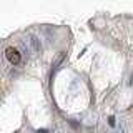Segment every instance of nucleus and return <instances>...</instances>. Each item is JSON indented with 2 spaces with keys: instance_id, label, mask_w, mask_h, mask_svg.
I'll list each match as a JSON object with an SVG mask.
<instances>
[{
  "instance_id": "f03ea898",
  "label": "nucleus",
  "mask_w": 133,
  "mask_h": 133,
  "mask_svg": "<svg viewBox=\"0 0 133 133\" xmlns=\"http://www.w3.org/2000/svg\"><path fill=\"white\" fill-rule=\"evenodd\" d=\"M28 42L32 43V47H33L35 52H42V45H40V42H38L37 37H28Z\"/></svg>"
},
{
  "instance_id": "f257e3e1",
  "label": "nucleus",
  "mask_w": 133,
  "mask_h": 133,
  "mask_svg": "<svg viewBox=\"0 0 133 133\" xmlns=\"http://www.w3.org/2000/svg\"><path fill=\"white\" fill-rule=\"evenodd\" d=\"M5 55H7V58H8V62H10V63H14V65H17V63L20 62V58H22V57H20V53L17 52L15 48H12V47L7 48Z\"/></svg>"
}]
</instances>
